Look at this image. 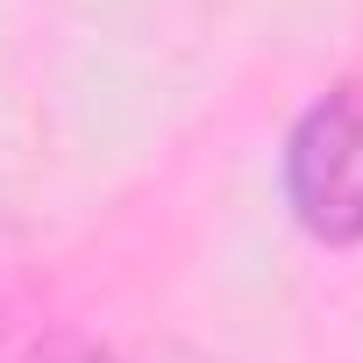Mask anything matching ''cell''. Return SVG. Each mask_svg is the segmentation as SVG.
<instances>
[{
  "mask_svg": "<svg viewBox=\"0 0 363 363\" xmlns=\"http://www.w3.org/2000/svg\"><path fill=\"white\" fill-rule=\"evenodd\" d=\"M22 363H121V356H107V349H93V342H50V349H36V356H22Z\"/></svg>",
  "mask_w": 363,
  "mask_h": 363,
  "instance_id": "cell-2",
  "label": "cell"
},
{
  "mask_svg": "<svg viewBox=\"0 0 363 363\" xmlns=\"http://www.w3.org/2000/svg\"><path fill=\"white\" fill-rule=\"evenodd\" d=\"M278 193L313 242H363V79H342L292 114L278 143Z\"/></svg>",
  "mask_w": 363,
  "mask_h": 363,
  "instance_id": "cell-1",
  "label": "cell"
}]
</instances>
